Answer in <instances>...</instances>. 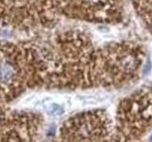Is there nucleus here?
I'll return each instance as SVG.
<instances>
[{"mask_svg": "<svg viewBox=\"0 0 152 142\" xmlns=\"http://www.w3.org/2000/svg\"><path fill=\"white\" fill-rule=\"evenodd\" d=\"M13 76V68L9 64L0 65V82H9Z\"/></svg>", "mask_w": 152, "mask_h": 142, "instance_id": "f257e3e1", "label": "nucleus"}, {"mask_svg": "<svg viewBox=\"0 0 152 142\" xmlns=\"http://www.w3.org/2000/svg\"><path fill=\"white\" fill-rule=\"evenodd\" d=\"M46 110L48 113L50 114V115H52V116H60L64 112L63 107H62L61 105H59V104H57V103L49 104V105L47 106Z\"/></svg>", "mask_w": 152, "mask_h": 142, "instance_id": "f03ea898", "label": "nucleus"}]
</instances>
